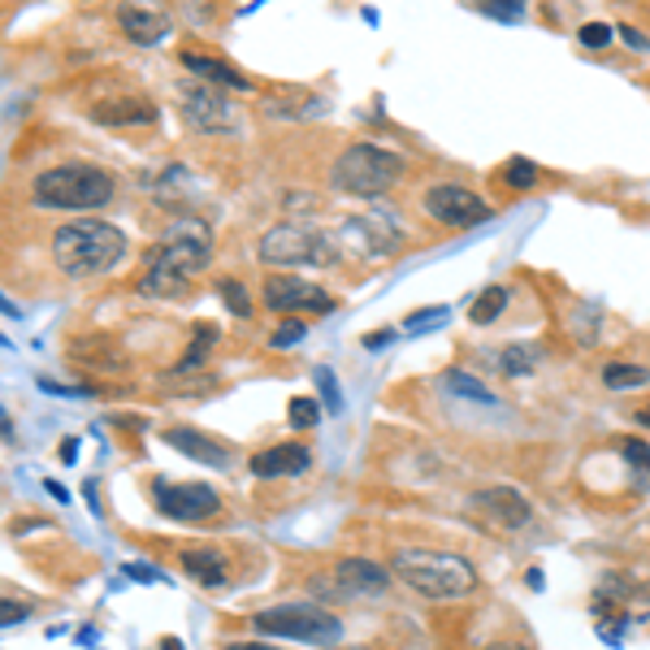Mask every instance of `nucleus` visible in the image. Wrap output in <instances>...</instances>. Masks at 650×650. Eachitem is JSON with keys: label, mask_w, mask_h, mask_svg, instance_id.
<instances>
[{"label": "nucleus", "mask_w": 650, "mask_h": 650, "mask_svg": "<svg viewBox=\"0 0 650 650\" xmlns=\"http://www.w3.org/2000/svg\"><path fill=\"white\" fill-rule=\"evenodd\" d=\"M183 117L191 130H205V135H221L234 126V108L213 88H183Z\"/></svg>", "instance_id": "12"}, {"label": "nucleus", "mask_w": 650, "mask_h": 650, "mask_svg": "<svg viewBox=\"0 0 650 650\" xmlns=\"http://www.w3.org/2000/svg\"><path fill=\"white\" fill-rule=\"evenodd\" d=\"M503 178H508V187H512V191H530V187L538 183V165H534V161H525V156H512V161L503 165Z\"/></svg>", "instance_id": "26"}, {"label": "nucleus", "mask_w": 650, "mask_h": 650, "mask_svg": "<svg viewBox=\"0 0 650 650\" xmlns=\"http://www.w3.org/2000/svg\"><path fill=\"white\" fill-rule=\"evenodd\" d=\"M426 213L438 221V225H451V230H468V225H481V221H490V205L477 196V191H468V187H455V183H438L426 191Z\"/></svg>", "instance_id": "9"}, {"label": "nucleus", "mask_w": 650, "mask_h": 650, "mask_svg": "<svg viewBox=\"0 0 650 650\" xmlns=\"http://www.w3.org/2000/svg\"><path fill=\"white\" fill-rule=\"evenodd\" d=\"M183 572H187L191 581L217 590V585H225V577H230V559H225L221 550L196 546V550H183Z\"/></svg>", "instance_id": "17"}, {"label": "nucleus", "mask_w": 650, "mask_h": 650, "mask_svg": "<svg viewBox=\"0 0 650 650\" xmlns=\"http://www.w3.org/2000/svg\"><path fill=\"white\" fill-rule=\"evenodd\" d=\"M217 295L225 300V309H230L234 317H252V300H247V291H243L239 278H221V282H217Z\"/></svg>", "instance_id": "27"}, {"label": "nucleus", "mask_w": 650, "mask_h": 650, "mask_svg": "<svg viewBox=\"0 0 650 650\" xmlns=\"http://www.w3.org/2000/svg\"><path fill=\"white\" fill-rule=\"evenodd\" d=\"M256 256L265 265H329L338 256V239L304 221H282L260 234Z\"/></svg>", "instance_id": "6"}, {"label": "nucleus", "mask_w": 650, "mask_h": 650, "mask_svg": "<svg viewBox=\"0 0 650 650\" xmlns=\"http://www.w3.org/2000/svg\"><path fill=\"white\" fill-rule=\"evenodd\" d=\"M26 616V607H13L9 599H4V625H13V620H22Z\"/></svg>", "instance_id": "35"}, {"label": "nucleus", "mask_w": 650, "mask_h": 650, "mask_svg": "<svg viewBox=\"0 0 650 650\" xmlns=\"http://www.w3.org/2000/svg\"><path fill=\"white\" fill-rule=\"evenodd\" d=\"M92 117L105 121V126H152V121H156V108L148 105V101L126 96V101H105V105H96Z\"/></svg>", "instance_id": "18"}, {"label": "nucleus", "mask_w": 650, "mask_h": 650, "mask_svg": "<svg viewBox=\"0 0 650 650\" xmlns=\"http://www.w3.org/2000/svg\"><path fill=\"white\" fill-rule=\"evenodd\" d=\"M304 334H309V325L295 322V317H291V322H287L282 329H278V334H274V338H269V343H274V347H291V343H300Z\"/></svg>", "instance_id": "31"}, {"label": "nucleus", "mask_w": 650, "mask_h": 650, "mask_svg": "<svg viewBox=\"0 0 650 650\" xmlns=\"http://www.w3.org/2000/svg\"><path fill=\"white\" fill-rule=\"evenodd\" d=\"M317 386H322V395L329 399V408L338 413V382H334V373H329V369H317Z\"/></svg>", "instance_id": "33"}, {"label": "nucleus", "mask_w": 650, "mask_h": 650, "mask_svg": "<svg viewBox=\"0 0 650 650\" xmlns=\"http://www.w3.org/2000/svg\"><path fill=\"white\" fill-rule=\"evenodd\" d=\"M404 178V156L386 152L378 143H351L334 165H329V187L343 196H382Z\"/></svg>", "instance_id": "4"}, {"label": "nucleus", "mask_w": 650, "mask_h": 650, "mask_svg": "<svg viewBox=\"0 0 650 650\" xmlns=\"http://www.w3.org/2000/svg\"><path fill=\"white\" fill-rule=\"evenodd\" d=\"M442 382H446V391H451V395L477 399V404H486V408H495V404H499V399H495L490 391H481V382H477V378H468V373H460V369H451V373H446Z\"/></svg>", "instance_id": "22"}, {"label": "nucleus", "mask_w": 650, "mask_h": 650, "mask_svg": "<svg viewBox=\"0 0 650 650\" xmlns=\"http://www.w3.org/2000/svg\"><path fill=\"white\" fill-rule=\"evenodd\" d=\"M446 322V309L438 304V309H421V313H413L408 322H404V329L408 334H421V329H430V325H442Z\"/></svg>", "instance_id": "30"}, {"label": "nucleus", "mask_w": 650, "mask_h": 650, "mask_svg": "<svg viewBox=\"0 0 650 650\" xmlns=\"http://www.w3.org/2000/svg\"><path fill=\"white\" fill-rule=\"evenodd\" d=\"M39 209H105L113 200V178L96 165H57L31 183Z\"/></svg>", "instance_id": "5"}, {"label": "nucleus", "mask_w": 650, "mask_h": 650, "mask_svg": "<svg viewBox=\"0 0 650 650\" xmlns=\"http://www.w3.org/2000/svg\"><path fill=\"white\" fill-rule=\"evenodd\" d=\"M386 338H391V329H378V334H369V338H364V347H382Z\"/></svg>", "instance_id": "37"}, {"label": "nucleus", "mask_w": 650, "mask_h": 650, "mask_svg": "<svg viewBox=\"0 0 650 650\" xmlns=\"http://www.w3.org/2000/svg\"><path fill=\"white\" fill-rule=\"evenodd\" d=\"M634 421H642V426H650V404H647V408H638V413H634Z\"/></svg>", "instance_id": "40"}, {"label": "nucleus", "mask_w": 650, "mask_h": 650, "mask_svg": "<svg viewBox=\"0 0 650 650\" xmlns=\"http://www.w3.org/2000/svg\"><path fill=\"white\" fill-rule=\"evenodd\" d=\"M152 499H156V512L170 516V521H183V525H196V521H209L221 512V495L205 481H187V486H170V481H156L152 486Z\"/></svg>", "instance_id": "8"}, {"label": "nucleus", "mask_w": 650, "mask_h": 650, "mask_svg": "<svg viewBox=\"0 0 650 650\" xmlns=\"http://www.w3.org/2000/svg\"><path fill=\"white\" fill-rule=\"evenodd\" d=\"M486 650H534V647H525V642H490Z\"/></svg>", "instance_id": "38"}, {"label": "nucleus", "mask_w": 650, "mask_h": 650, "mask_svg": "<svg viewBox=\"0 0 650 650\" xmlns=\"http://www.w3.org/2000/svg\"><path fill=\"white\" fill-rule=\"evenodd\" d=\"M503 309H508V287H486V291L468 304V317L477 325H490L503 317Z\"/></svg>", "instance_id": "21"}, {"label": "nucleus", "mask_w": 650, "mask_h": 650, "mask_svg": "<svg viewBox=\"0 0 650 650\" xmlns=\"http://www.w3.org/2000/svg\"><path fill=\"white\" fill-rule=\"evenodd\" d=\"M309 464H313V451L304 442H278V446L252 455L256 477H295V473H309Z\"/></svg>", "instance_id": "14"}, {"label": "nucleus", "mask_w": 650, "mask_h": 650, "mask_svg": "<svg viewBox=\"0 0 650 650\" xmlns=\"http://www.w3.org/2000/svg\"><path fill=\"white\" fill-rule=\"evenodd\" d=\"M620 35H625V44H629V48H638V53H647L650 48V39L638 31V26H620Z\"/></svg>", "instance_id": "34"}, {"label": "nucleus", "mask_w": 650, "mask_h": 650, "mask_svg": "<svg viewBox=\"0 0 650 650\" xmlns=\"http://www.w3.org/2000/svg\"><path fill=\"white\" fill-rule=\"evenodd\" d=\"M117 22H121V31H126V39H135V44H161L165 35H170V18L165 13H156V9H139V4H121L117 9Z\"/></svg>", "instance_id": "15"}, {"label": "nucleus", "mask_w": 650, "mask_h": 650, "mask_svg": "<svg viewBox=\"0 0 650 650\" xmlns=\"http://www.w3.org/2000/svg\"><path fill=\"white\" fill-rule=\"evenodd\" d=\"M612 35H616V26H607V22H585V26L577 31V39H581L585 48H607Z\"/></svg>", "instance_id": "29"}, {"label": "nucleus", "mask_w": 650, "mask_h": 650, "mask_svg": "<svg viewBox=\"0 0 650 650\" xmlns=\"http://www.w3.org/2000/svg\"><path fill=\"white\" fill-rule=\"evenodd\" d=\"M183 66L191 70V74H205L209 83H225V88H239V92H247L252 88V79H243L234 66H225V61H217V57H209V53H183Z\"/></svg>", "instance_id": "19"}, {"label": "nucleus", "mask_w": 650, "mask_h": 650, "mask_svg": "<svg viewBox=\"0 0 650 650\" xmlns=\"http://www.w3.org/2000/svg\"><path fill=\"white\" fill-rule=\"evenodd\" d=\"M620 451H625V464L642 477V490L650 486V446L642 438H620Z\"/></svg>", "instance_id": "25"}, {"label": "nucleus", "mask_w": 650, "mask_h": 650, "mask_svg": "<svg viewBox=\"0 0 650 650\" xmlns=\"http://www.w3.org/2000/svg\"><path fill=\"white\" fill-rule=\"evenodd\" d=\"M473 508H477L490 525H499V530H525V525L534 521L530 499H525L521 490H512V486H486V490H477V495H473Z\"/></svg>", "instance_id": "11"}, {"label": "nucleus", "mask_w": 650, "mask_h": 650, "mask_svg": "<svg viewBox=\"0 0 650 650\" xmlns=\"http://www.w3.org/2000/svg\"><path fill=\"white\" fill-rule=\"evenodd\" d=\"M650 373L642 364H620V360H612V364H603V386L607 391H638V386H647Z\"/></svg>", "instance_id": "20"}, {"label": "nucleus", "mask_w": 650, "mask_h": 650, "mask_svg": "<svg viewBox=\"0 0 650 650\" xmlns=\"http://www.w3.org/2000/svg\"><path fill=\"white\" fill-rule=\"evenodd\" d=\"M252 629H260L269 638H295V642H309V647H329L343 634L338 616L317 607V603H278V607H265V612L252 616Z\"/></svg>", "instance_id": "7"}, {"label": "nucleus", "mask_w": 650, "mask_h": 650, "mask_svg": "<svg viewBox=\"0 0 650 650\" xmlns=\"http://www.w3.org/2000/svg\"><path fill=\"white\" fill-rule=\"evenodd\" d=\"M287 417H291V430H313L317 421H322V408H317V399H291V408H287Z\"/></svg>", "instance_id": "28"}, {"label": "nucleus", "mask_w": 650, "mask_h": 650, "mask_svg": "<svg viewBox=\"0 0 650 650\" xmlns=\"http://www.w3.org/2000/svg\"><path fill=\"white\" fill-rule=\"evenodd\" d=\"M334 585L343 590V599H360V594H386V585H391V572H386L382 564H373V559H360V555H351V559H338V564H334Z\"/></svg>", "instance_id": "13"}, {"label": "nucleus", "mask_w": 650, "mask_h": 650, "mask_svg": "<svg viewBox=\"0 0 650 650\" xmlns=\"http://www.w3.org/2000/svg\"><path fill=\"white\" fill-rule=\"evenodd\" d=\"M217 343V325H196V343L187 347V356L174 364V373H187V369H196V364H205V356H209V347Z\"/></svg>", "instance_id": "23"}, {"label": "nucleus", "mask_w": 650, "mask_h": 650, "mask_svg": "<svg viewBox=\"0 0 650 650\" xmlns=\"http://www.w3.org/2000/svg\"><path fill=\"white\" fill-rule=\"evenodd\" d=\"M126 234L121 225L101 221V217H83V221H70L53 234V260L61 274H70L74 282H88V278H101L108 274L121 256H126Z\"/></svg>", "instance_id": "2"}, {"label": "nucleus", "mask_w": 650, "mask_h": 650, "mask_svg": "<svg viewBox=\"0 0 650 650\" xmlns=\"http://www.w3.org/2000/svg\"><path fill=\"white\" fill-rule=\"evenodd\" d=\"M165 442L170 446H178V451H187L191 460H200V464H213V468H230V446L225 442H217L209 433L200 430H170L165 433Z\"/></svg>", "instance_id": "16"}, {"label": "nucleus", "mask_w": 650, "mask_h": 650, "mask_svg": "<svg viewBox=\"0 0 650 650\" xmlns=\"http://www.w3.org/2000/svg\"><path fill=\"white\" fill-rule=\"evenodd\" d=\"M221 650H278V647H265V642H225Z\"/></svg>", "instance_id": "36"}, {"label": "nucleus", "mask_w": 650, "mask_h": 650, "mask_svg": "<svg viewBox=\"0 0 650 650\" xmlns=\"http://www.w3.org/2000/svg\"><path fill=\"white\" fill-rule=\"evenodd\" d=\"M265 309L269 313H329L334 295L313 287V282H300V278H269L265 282Z\"/></svg>", "instance_id": "10"}, {"label": "nucleus", "mask_w": 650, "mask_h": 650, "mask_svg": "<svg viewBox=\"0 0 650 650\" xmlns=\"http://www.w3.org/2000/svg\"><path fill=\"white\" fill-rule=\"evenodd\" d=\"M121 577H130V581H148V585H152V581H165V572H161V568H148V564H126Z\"/></svg>", "instance_id": "32"}, {"label": "nucleus", "mask_w": 650, "mask_h": 650, "mask_svg": "<svg viewBox=\"0 0 650 650\" xmlns=\"http://www.w3.org/2000/svg\"><path fill=\"white\" fill-rule=\"evenodd\" d=\"M213 256V230L200 217H174L152 269L139 278V295H174L191 274H200Z\"/></svg>", "instance_id": "1"}, {"label": "nucleus", "mask_w": 650, "mask_h": 650, "mask_svg": "<svg viewBox=\"0 0 650 650\" xmlns=\"http://www.w3.org/2000/svg\"><path fill=\"white\" fill-rule=\"evenodd\" d=\"M74 451H79V442H74V438H66V442H61V460H74Z\"/></svg>", "instance_id": "39"}, {"label": "nucleus", "mask_w": 650, "mask_h": 650, "mask_svg": "<svg viewBox=\"0 0 650 650\" xmlns=\"http://www.w3.org/2000/svg\"><path fill=\"white\" fill-rule=\"evenodd\" d=\"M538 360H542V351L534 343H516V347L503 351V373H508V378H521V373H530Z\"/></svg>", "instance_id": "24"}, {"label": "nucleus", "mask_w": 650, "mask_h": 650, "mask_svg": "<svg viewBox=\"0 0 650 650\" xmlns=\"http://www.w3.org/2000/svg\"><path fill=\"white\" fill-rule=\"evenodd\" d=\"M395 577L426 599H464L477 585V572L464 555L451 550H399Z\"/></svg>", "instance_id": "3"}]
</instances>
